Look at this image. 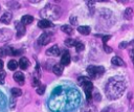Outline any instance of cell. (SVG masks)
Listing matches in <instances>:
<instances>
[{"label": "cell", "mask_w": 134, "mask_h": 112, "mask_svg": "<svg viewBox=\"0 0 134 112\" xmlns=\"http://www.w3.org/2000/svg\"><path fill=\"white\" fill-rule=\"evenodd\" d=\"M60 52H61V50H60V48H59L58 45H53V46H51L50 48H48V49L46 50V54H47V55H52V57L59 55Z\"/></svg>", "instance_id": "9"}, {"label": "cell", "mask_w": 134, "mask_h": 112, "mask_svg": "<svg viewBox=\"0 0 134 112\" xmlns=\"http://www.w3.org/2000/svg\"><path fill=\"white\" fill-rule=\"evenodd\" d=\"M133 16H134L133 8H132V7H127V8L125 9V12H124V17H125V19L131 20V19L133 18Z\"/></svg>", "instance_id": "19"}, {"label": "cell", "mask_w": 134, "mask_h": 112, "mask_svg": "<svg viewBox=\"0 0 134 112\" xmlns=\"http://www.w3.org/2000/svg\"><path fill=\"white\" fill-rule=\"evenodd\" d=\"M52 41V33H49V32H44L40 36L39 40H38V43L40 45H47L49 42Z\"/></svg>", "instance_id": "6"}, {"label": "cell", "mask_w": 134, "mask_h": 112, "mask_svg": "<svg viewBox=\"0 0 134 112\" xmlns=\"http://www.w3.org/2000/svg\"><path fill=\"white\" fill-rule=\"evenodd\" d=\"M103 47H104V50H105V52H107V53H110V52H112V48H111L110 46H108L107 44H104V45H103Z\"/></svg>", "instance_id": "31"}, {"label": "cell", "mask_w": 134, "mask_h": 112, "mask_svg": "<svg viewBox=\"0 0 134 112\" xmlns=\"http://www.w3.org/2000/svg\"><path fill=\"white\" fill-rule=\"evenodd\" d=\"M7 6L12 7V8H19L20 4H19V2H16V1H9V2H7Z\"/></svg>", "instance_id": "25"}, {"label": "cell", "mask_w": 134, "mask_h": 112, "mask_svg": "<svg viewBox=\"0 0 134 112\" xmlns=\"http://www.w3.org/2000/svg\"><path fill=\"white\" fill-rule=\"evenodd\" d=\"M13 37V31L7 28H0V42H6Z\"/></svg>", "instance_id": "5"}, {"label": "cell", "mask_w": 134, "mask_h": 112, "mask_svg": "<svg viewBox=\"0 0 134 112\" xmlns=\"http://www.w3.org/2000/svg\"><path fill=\"white\" fill-rule=\"evenodd\" d=\"M12 18H13L12 13H9V12H5V13L1 16V18H0V22L3 23V24H8V23L12 21Z\"/></svg>", "instance_id": "11"}, {"label": "cell", "mask_w": 134, "mask_h": 112, "mask_svg": "<svg viewBox=\"0 0 134 112\" xmlns=\"http://www.w3.org/2000/svg\"><path fill=\"white\" fill-rule=\"evenodd\" d=\"M53 24H52V22L50 21V20H46V19H42V20H40L39 22H38V26L40 27V28H49V27H51Z\"/></svg>", "instance_id": "12"}, {"label": "cell", "mask_w": 134, "mask_h": 112, "mask_svg": "<svg viewBox=\"0 0 134 112\" xmlns=\"http://www.w3.org/2000/svg\"><path fill=\"white\" fill-rule=\"evenodd\" d=\"M45 92V85H40L38 88H37V93L38 94H43Z\"/></svg>", "instance_id": "27"}, {"label": "cell", "mask_w": 134, "mask_h": 112, "mask_svg": "<svg viewBox=\"0 0 134 112\" xmlns=\"http://www.w3.org/2000/svg\"><path fill=\"white\" fill-rule=\"evenodd\" d=\"M110 38H111V36H104V37H103V43H104V44H106V43H107V41H108V40H110Z\"/></svg>", "instance_id": "34"}, {"label": "cell", "mask_w": 134, "mask_h": 112, "mask_svg": "<svg viewBox=\"0 0 134 112\" xmlns=\"http://www.w3.org/2000/svg\"><path fill=\"white\" fill-rule=\"evenodd\" d=\"M61 29H62V31L66 32L67 35H71V33L73 32L72 27H71V26H69V25H63V26L61 27Z\"/></svg>", "instance_id": "22"}, {"label": "cell", "mask_w": 134, "mask_h": 112, "mask_svg": "<svg viewBox=\"0 0 134 112\" xmlns=\"http://www.w3.org/2000/svg\"><path fill=\"white\" fill-rule=\"evenodd\" d=\"M19 66H20V68L22 69V70H25V69H27L28 68V66H29V61H28V59L27 58H25V57H22L21 59H20V61H19Z\"/></svg>", "instance_id": "14"}, {"label": "cell", "mask_w": 134, "mask_h": 112, "mask_svg": "<svg viewBox=\"0 0 134 112\" xmlns=\"http://www.w3.org/2000/svg\"><path fill=\"white\" fill-rule=\"evenodd\" d=\"M15 98H16V97L10 96V99H9V107H10V109H14V108H15V105H16Z\"/></svg>", "instance_id": "30"}, {"label": "cell", "mask_w": 134, "mask_h": 112, "mask_svg": "<svg viewBox=\"0 0 134 112\" xmlns=\"http://www.w3.org/2000/svg\"><path fill=\"white\" fill-rule=\"evenodd\" d=\"M133 43H134V41H133Z\"/></svg>", "instance_id": "39"}, {"label": "cell", "mask_w": 134, "mask_h": 112, "mask_svg": "<svg viewBox=\"0 0 134 112\" xmlns=\"http://www.w3.org/2000/svg\"><path fill=\"white\" fill-rule=\"evenodd\" d=\"M102 112H108V108H106V109H104Z\"/></svg>", "instance_id": "38"}, {"label": "cell", "mask_w": 134, "mask_h": 112, "mask_svg": "<svg viewBox=\"0 0 134 112\" xmlns=\"http://www.w3.org/2000/svg\"><path fill=\"white\" fill-rule=\"evenodd\" d=\"M13 77H14L15 82H17L19 85H23V84H24V82H25L24 74H23L21 71H17V72H15V73H14V75H13Z\"/></svg>", "instance_id": "10"}, {"label": "cell", "mask_w": 134, "mask_h": 112, "mask_svg": "<svg viewBox=\"0 0 134 112\" xmlns=\"http://www.w3.org/2000/svg\"><path fill=\"white\" fill-rule=\"evenodd\" d=\"M32 21H34V17L30 16V15H24V16H22V18H21V23H22L23 25H28V24H30Z\"/></svg>", "instance_id": "17"}, {"label": "cell", "mask_w": 134, "mask_h": 112, "mask_svg": "<svg viewBox=\"0 0 134 112\" xmlns=\"http://www.w3.org/2000/svg\"><path fill=\"white\" fill-rule=\"evenodd\" d=\"M13 52H14V49L12 47H8V46H5V47H2L0 48V55L1 57H5V55H13Z\"/></svg>", "instance_id": "13"}, {"label": "cell", "mask_w": 134, "mask_h": 112, "mask_svg": "<svg viewBox=\"0 0 134 112\" xmlns=\"http://www.w3.org/2000/svg\"><path fill=\"white\" fill-rule=\"evenodd\" d=\"M84 91H85V94H86V99L89 102L91 98H92V90H93V84L91 81H87L86 83H84L82 85Z\"/></svg>", "instance_id": "4"}, {"label": "cell", "mask_w": 134, "mask_h": 112, "mask_svg": "<svg viewBox=\"0 0 134 112\" xmlns=\"http://www.w3.org/2000/svg\"><path fill=\"white\" fill-rule=\"evenodd\" d=\"M5 76H6V73L4 71H0V84H4L5 82Z\"/></svg>", "instance_id": "28"}, {"label": "cell", "mask_w": 134, "mask_h": 112, "mask_svg": "<svg viewBox=\"0 0 134 112\" xmlns=\"http://www.w3.org/2000/svg\"><path fill=\"white\" fill-rule=\"evenodd\" d=\"M31 85H32L34 87H39V86H40V81H39V79H38V77H34V79H32V82H31Z\"/></svg>", "instance_id": "29"}, {"label": "cell", "mask_w": 134, "mask_h": 112, "mask_svg": "<svg viewBox=\"0 0 134 112\" xmlns=\"http://www.w3.org/2000/svg\"><path fill=\"white\" fill-rule=\"evenodd\" d=\"M63 70H64V66L61 63H57L52 68V71L55 75H61L63 73Z\"/></svg>", "instance_id": "16"}, {"label": "cell", "mask_w": 134, "mask_h": 112, "mask_svg": "<svg viewBox=\"0 0 134 112\" xmlns=\"http://www.w3.org/2000/svg\"><path fill=\"white\" fill-rule=\"evenodd\" d=\"M77 31H79L81 35L87 36V35H89V33H90L91 29H90V27H89V26H86V25H81V26H79V27H77Z\"/></svg>", "instance_id": "18"}, {"label": "cell", "mask_w": 134, "mask_h": 112, "mask_svg": "<svg viewBox=\"0 0 134 112\" xmlns=\"http://www.w3.org/2000/svg\"><path fill=\"white\" fill-rule=\"evenodd\" d=\"M70 61H71L70 53H69L67 50H65V51L63 52V54H62V58H61V62H60V63H61L63 66H67V65L70 64Z\"/></svg>", "instance_id": "8"}, {"label": "cell", "mask_w": 134, "mask_h": 112, "mask_svg": "<svg viewBox=\"0 0 134 112\" xmlns=\"http://www.w3.org/2000/svg\"><path fill=\"white\" fill-rule=\"evenodd\" d=\"M87 81H90V79L88 77V76H80L79 79H77V83H79V85H83L84 83H86Z\"/></svg>", "instance_id": "26"}, {"label": "cell", "mask_w": 134, "mask_h": 112, "mask_svg": "<svg viewBox=\"0 0 134 112\" xmlns=\"http://www.w3.org/2000/svg\"><path fill=\"white\" fill-rule=\"evenodd\" d=\"M126 88H127V84H126L125 79L122 76L115 75V76L110 77L108 82L106 83L105 93L109 99L114 100V99L119 98L125 93Z\"/></svg>", "instance_id": "1"}, {"label": "cell", "mask_w": 134, "mask_h": 112, "mask_svg": "<svg viewBox=\"0 0 134 112\" xmlns=\"http://www.w3.org/2000/svg\"><path fill=\"white\" fill-rule=\"evenodd\" d=\"M65 45L66 46H68V47H72V46H75V44H76V42H75V40H73V39H66L65 40Z\"/></svg>", "instance_id": "23"}, {"label": "cell", "mask_w": 134, "mask_h": 112, "mask_svg": "<svg viewBox=\"0 0 134 112\" xmlns=\"http://www.w3.org/2000/svg\"><path fill=\"white\" fill-rule=\"evenodd\" d=\"M15 26L17 28V38H20L23 35H25V31H26L25 30V25H23L21 23V21H16Z\"/></svg>", "instance_id": "7"}, {"label": "cell", "mask_w": 134, "mask_h": 112, "mask_svg": "<svg viewBox=\"0 0 134 112\" xmlns=\"http://www.w3.org/2000/svg\"><path fill=\"white\" fill-rule=\"evenodd\" d=\"M127 45H128V43H127V42H121V43H119L118 47H119L120 49H124V48H126V47H127Z\"/></svg>", "instance_id": "32"}, {"label": "cell", "mask_w": 134, "mask_h": 112, "mask_svg": "<svg viewBox=\"0 0 134 112\" xmlns=\"http://www.w3.org/2000/svg\"><path fill=\"white\" fill-rule=\"evenodd\" d=\"M93 98H94V100H96V102H99V100L102 99V97H100L99 93H95V94H94V96H93Z\"/></svg>", "instance_id": "33"}, {"label": "cell", "mask_w": 134, "mask_h": 112, "mask_svg": "<svg viewBox=\"0 0 134 112\" xmlns=\"http://www.w3.org/2000/svg\"><path fill=\"white\" fill-rule=\"evenodd\" d=\"M10 92H12V96H14V97L21 96V94H22V91L20 88H12Z\"/></svg>", "instance_id": "21"}, {"label": "cell", "mask_w": 134, "mask_h": 112, "mask_svg": "<svg viewBox=\"0 0 134 112\" xmlns=\"http://www.w3.org/2000/svg\"><path fill=\"white\" fill-rule=\"evenodd\" d=\"M18 63H17V61H15V60H10L8 63H7V68L9 69V70H16L17 69V67H18Z\"/></svg>", "instance_id": "20"}, {"label": "cell", "mask_w": 134, "mask_h": 112, "mask_svg": "<svg viewBox=\"0 0 134 112\" xmlns=\"http://www.w3.org/2000/svg\"><path fill=\"white\" fill-rule=\"evenodd\" d=\"M70 21H71V24H76L77 21H76V17H70Z\"/></svg>", "instance_id": "35"}, {"label": "cell", "mask_w": 134, "mask_h": 112, "mask_svg": "<svg viewBox=\"0 0 134 112\" xmlns=\"http://www.w3.org/2000/svg\"><path fill=\"white\" fill-rule=\"evenodd\" d=\"M111 63H112V65H114V66H126L125 61H124L121 58H119V57H113V58L111 59Z\"/></svg>", "instance_id": "15"}, {"label": "cell", "mask_w": 134, "mask_h": 112, "mask_svg": "<svg viewBox=\"0 0 134 112\" xmlns=\"http://www.w3.org/2000/svg\"><path fill=\"white\" fill-rule=\"evenodd\" d=\"M84 48H85L84 43H82V42H76V44H75V49H76V51H77V52L83 51V50H84Z\"/></svg>", "instance_id": "24"}, {"label": "cell", "mask_w": 134, "mask_h": 112, "mask_svg": "<svg viewBox=\"0 0 134 112\" xmlns=\"http://www.w3.org/2000/svg\"><path fill=\"white\" fill-rule=\"evenodd\" d=\"M132 62H133V65H134V51H133V54H132Z\"/></svg>", "instance_id": "37"}, {"label": "cell", "mask_w": 134, "mask_h": 112, "mask_svg": "<svg viewBox=\"0 0 134 112\" xmlns=\"http://www.w3.org/2000/svg\"><path fill=\"white\" fill-rule=\"evenodd\" d=\"M87 72L91 79H97L105 73V68L103 66H94L90 65L87 67Z\"/></svg>", "instance_id": "3"}, {"label": "cell", "mask_w": 134, "mask_h": 112, "mask_svg": "<svg viewBox=\"0 0 134 112\" xmlns=\"http://www.w3.org/2000/svg\"><path fill=\"white\" fill-rule=\"evenodd\" d=\"M41 16L44 17L46 20H55L61 17L62 15V9L60 6L54 5V4H47L42 10H41Z\"/></svg>", "instance_id": "2"}, {"label": "cell", "mask_w": 134, "mask_h": 112, "mask_svg": "<svg viewBox=\"0 0 134 112\" xmlns=\"http://www.w3.org/2000/svg\"><path fill=\"white\" fill-rule=\"evenodd\" d=\"M2 68H3V62L0 60V70H2Z\"/></svg>", "instance_id": "36"}]
</instances>
